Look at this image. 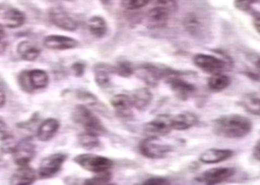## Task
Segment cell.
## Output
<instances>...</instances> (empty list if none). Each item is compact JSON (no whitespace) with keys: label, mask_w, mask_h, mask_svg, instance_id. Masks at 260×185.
<instances>
[{"label":"cell","mask_w":260,"mask_h":185,"mask_svg":"<svg viewBox=\"0 0 260 185\" xmlns=\"http://www.w3.org/2000/svg\"><path fill=\"white\" fill-rule=\"evenodd\" d=\"M66 160V155L64 154H53L49 157L43 159L40 164L38 174L41 178H50L56 175L62 168Z\"/></svg>","instance_id":"cell-5"},{"label":"cell","mask_w":260,"mask_h":185,"mask_svg":"<svg viewBox=\"0 0 260 185\" xmlns=\"http://www.w3.org/2000/svg\"><path fill=\"white\" fill-rule=\"evenodd\" d=\"M235 173V169L232 168H210L201 173L196 180L204 184H219L228 180Z\"/></svg>","instance_id":"cell-9"},{"label":"cell","mask_w":260,"mask_h":185,"mask_svg":"<svg viewBox=\"0 0 260 185\" xmlns=\"http://www.w3.org/2000/svg\"><path fill=\"white\" fill-rule=\"evenodd\" d=\"M253 157L255 160L260 162V142L256 144V146L253 149Z\"/></svg>","instance_id":"cell-40"},{"label":"cell","mask_w":260,"mask_h":185,"mask_svg":"<svg viewBox=\"0 0 260 185\" xmlns=\"http://www.w3.org/2000/svg\"><path fill=\"white\" fill-rule=\"evenodd\" d=\"M195 65L208 74L222 73L227 68L228 62L214 55L199 53L193 57Z\"/></svg>","instance_id":"cell-6"},{"label":"cell","mask_w":260,"mask_h":185,"mask_svg":"<svg viewBox=\"0 0 260 185\" xmlns=\"http://www.w3.org/2000/svg\"><path fill=\"white\" fill-rule=\"evenodd\" d=\"M49 19L53 25L63 31L74 32L78 29V22L60 8L51 9L49 12Z\"/></svg>","instance_id":"cell-10"},{"label":"cell","mask_w":260,"mask_h":185,"mask_svg":"<svg viewBox=\"0 0 260 185\" xmlns=\"http://www.w3.org/2000/svg\"><path fill=\"white\" fill-rule=\"evenodd\" d=\"M60 123L55 118H48L42 122L37 131V137L42 142H48L51 140L59 129Z\"/></svg>","instance_id":"cell-18"},{"label":"cell","mask_w":260,"mask_h":185,"mask_svg":"<svg viewBox=\"0 0 260 185\" xmlns=\"http://www.w3.org/2000/svg\"><path fill=\"white\" fill-rule=\"evenodd\" d=\"M114 67L98 64L95 66V80L99 87L107 89L111 86V74L114 73Z\"/></svg>","instance_id":"cell-24"},{"label":"cell","mask_w":260,"mask_h":185,"mask_svg":"<svg viewBox=\"0 0 260 185\" xmlns=\"http://www.w3.org/2000/svg\"><path fill=\"white\" fill-rule=\"evenodd\" d=\"M150 2L155 4V6L162 7L165 9L169 10L171 13L176 11L178 8L177 0H150Z\"/></svg>","instance_id":"cell-31"},{"label":"cell","mask_w":260,"mask_h":185,"mask_svg":"<svg viewBox=\"0 0 260 185\" xmlns=\"http://www.w3.org/2000/svg\"><path fill=\"white\" fill-rule=\"evenodd\" d=\"M26 22L25 14L16 8L8 9L3 15V25L10 29H16Z\"/></svg>","instance_id":"cell-21"},{"label":"cell","mask_w":260,"mask_h":185,"mask_svg":"<svg viewBox=\"0 0 260 185\" xmlns=\"http://www.w3.org/2000/svg\"><path fill=\"white\" fill-rule=\"evenodd\" d=\"M136 74L138 78L143 80L147 85L151 87L156 86L162 77L169 75L168 70L152 64L141 65L136 70Z\"/></svg>","instance_id":"cell-11"},{"label":"cell","mask_w":260,"mask_h":185,"mask_svg":"<svg viewBox=\"0 0 260 185\" xmlns=\"http://www.w3.org/2000/svg\"><path fill=\"white\" fill-rule=\"evenodd\" d=\"M79 143L86 150H94L100 146L99 136L86 131L85 133L79 136Z\"/></svg>","instance_id":"cell-28"},{"label":"cell","mask_w":260,"mask_h":185,"mask_svg":"<svg viewBox=\"0 0 260 185\" xmlns=\"http://www.w3.org/2000/svg\"><path fill=\"white\" fill-rule=\"evenodd\" d=\"M129 97L133 107L138 110H145L152 101V93L146 88L134 90Z\"/></svg>","instance_id":"cell-20"},{"label":"cell","mask_w":260,"mask_h":185,"mask_svg":"<svg viewBox=\"0 0 260 185\" xmlns=\"http://www.w3.org/2000/svg\"><path fill=\"white\" fill-rule=\"evenodd\" d=\"M4 35H5L4 29H3V27L0 25V51H3V49H4V47H5V45H4V43H3Z\"/></svg>","instance_id":"cell-41"},{"label":"cell","mask_w":260,"mask_h":185,"mask_svg":"<svg viewBox=\"0 0 260 185\" xmlns=\"http://www.w3.org/2000/svg\"><path fill=\"white\" fill-rule=\"evenodd\" d=\"M213 125L216 134L230 139L244 138L252 130L251 121L239 115L220 117L214 121Z\"/></svg>","instance_id":"cell-1"},{"label":"cell","mask_w":260,"mask_h":185,"mask_svg":"<svg viewBox=\"0 0 260 185\" xmlns=\"http://www.w3.org/2000/svg\"><path fill=\"white\" fill-rule=\"evenodd\" d=\"M90 33L98 39L104 38L108 33V25L106 20L101 16H92L88 21Z\"/></svg>","instance_id":"cell-25"},{"label":"cell","mask_w":260,"mask_h":185,"mask_svg":"<svg viewBox=\"0 0 260 185\" xmlns=\"http://www.w3.org/2000/svg\"><path fill=\"white\" fill-rule=\"evenodd\" d=\"M5 102H6V95H5L3 87L0 84V108L4 106Z\"/></svg>","instance_id":"cell-39"},{"label":"cell","mask_w":260,"mask_h":185,"mask_svg":"<svg viewBox=\"0 0 260 185\" xmlns=\"http://www.w3.org/2000/svg\"><path fill=\"white\" fill-rule=\"evenodd\" d=\"M111 103L118 118L127 120L133 117V114H132L133 104L130 100L129 96H126L123 94L115 95L112 99Z\"/></svg>","instance_id":"cell-14"},{"label":"cell","mask_w":260,"mask_h":185,"mask_svg":"<svg viewBox=\"0 0 260 185\" xmlns=\"http://www.w3.org/2000/svg\"><path fill=\"white\" fill-rule=\"evenodd\" d=\"M29 82L32 90H41L48 87L49 74L42 69H32L29 71Z\"/></svg>","instance_id":"cell-23"},{"label":"cell","mask_w":260,"mask_h":185,"mask_svg":"<svg viewBox=\"0 0 260 185\" xmlns=\"http://www.w3.org/2000/svg\"><path fill=\"white\" fill-rule=\"evenodd\" d=\"M19 83L21 85V87L26 90V91H30L31 86H30V82H29V71H24L20 74L19 76Z\"/></svg>","instance_id":"cell-35"},{"label":"cell","mask_w":260,"mask_h":185,"mask_svg":"<svg viewBox=\"0 0 260 185\" xmlns=\"http://www.w3.org/2000/svg\"><path fill=\"white\" fill-rule=\"evenodd\" d=\"M168 84L175 95L180 100H187L194 94V86L180 79L176 74L169 76Z\"/></svg>","instance_id":"cell-13"},{"label":"cell","mask_w":260,"mask_h":185,"mask_svg":"<svg viewBox=\"0 0 260 185\" xmlns=\"http://www.w3.org/2000/svg\"><path fill=\"white\" fill-rule=\"evenodd\" d=\"M233 156H234V152L232 150L212 148L203 152L199 157V161L205 165H214V164L225 162L229 159H231Z\"/></svg>","instance_id":"cell-16"},{"label":"cell","mask_w":260,"mask_h":185,"mask_svg":"<svg viewBox=\"0 0 260 185\" xmlns=\"http://www.w3.org/2000/svg\"><path fill=\"white\" fill-rule=\"evenodd\" d=\"M253 25L255 30L260 34V13L253 14Z\"/></svg>","instance_id":"cell-38"},{"label":"cell","mask_w":260,"mask_h":185,"mask_svg":"<svg viewBox=\"0 0 260 185\" xmlns=\"http://www.w3.org/2000/svg\"><path fill=\"white\" fill-rule=\"evenodd\" d=\"M150 0H121V7L126 10H137L145 7Z\"/></svg>","instance_id":"cell-30"},{"label":"cell","mask_w":260,"mask_h":185,"mask_svg":"<svg viewBox=\"0 0 260 185\" xmlns=\"http://www.w3.org/2000/svg\"><path fill=\"white\" fill-rule=\"evenodd\" d=\"M17 52L22 59L26 61H34L40 56L41 50L31 42L23 41L18 45Z\"/></svg>","instance_id":"cell-22"},{"label":"cell","mask_w":260,"mask_h":185,"mask_svg":"<svg viewBox=\"0 0 260 185\" xmlns=\"http://www.w3.org/2000/svg\"><path fill=\"white\" fill-rule=\"evenodd\" d=\"M257 0H235V7L241 11H248Z\"/></svg>","instance_id":"cell-34"},{"label":"cell","mask_w":260,"mask_h":185,"mask_svg":"<svg viewBox=\"0 0 260 185\" xmlns=\"http://www.w3.org/2000/svg\"><path fill=\"white\" fill-rule=\"evenodd\" d=\"M114 73L122 76V77H129L133 74V68L127 62H120L115 67H114Z\"/></svg>","instance_id":"cell-32"},{"label":"cell","mask_w":260,"mask_h":185,"mask_svg":"<svg viewBox=\"0 0 260 185\" xmlns=\"http://www.w3.org/2000/svg\"><path fill=\"white\" fill-rule=\"evenodd\" d=\"M103 4H105V5H107V4H110L111 2H112V0H100Z\"/></svg>","instance_id":"cell-42"},{"label":"cell","mask_w":260,"mask_h":185,"mask_svg":"<svg viewBox=\"0 0 260 185\" xmlns=\"http://www.w3.org/2000/svg\"><path fill=\"white\" fill-rule=\"evenodd\" d=\"M244 109L251 115L260 116V98L254 95H245L242 100Z\"/></svg>","instance_id":"cell-27"},{"label":"cell","mask_w":260,"mask_h":185,"mask_svg":"<svg viewBox=\"0 0 260 185\" xmlns=\"http://www.w3.org/2000/svg\"><path fill=\"white\" fill-rule=\"evenodd\" d=\"M139 150L146 158L159 160L166 158L170 153H172L174 147L165 142L160 136H149L140 143Z\"/></svg>","instance_id":"cell-3"},{"label":"cell","mask_w":260,"mask_h":185,"mask_svg":"<svg viewBox=\"0 0 260 185\" xmlns=\"http://www.w3.org/2000/svg\"><path fill=\"white\" fill-rule=\"evenodd\" d=\"M72 118L74 122L81 125L87 132L94 133L98 136L105 134L107 132L101 120L83 104H79L74 108Z\"/></svg>","instance_id":"cell-2"},{"label":"cell","mask_w":260,"mask_h":185,"mask_svg":"<svg viewBox=\"0 0 260 185\" xmlns=\"http://www.w3.org/2000/svg\"><path fill=\"white\" fill-rule=\"evenodd\" d=\"M145 185H164L169 184V180L162 177H152L147 179L144 182Z\"/></svg>","instance_id":"cell-36"},{"label":"cell","mask_w":260,"mask_h":185,"mask_svg":"<svg viewBox=\"0 0 260 185\" xmlns=\"http://www.w3.org/2000/svg\"><path fill=\"white\" fill-rule=\"evenodd\" d=\"M74 162L82 168L94 173L109 171L114 166V163L111 159L94 154L79 155L75 157Z\"/></svg>","instance_id":"cell-4"},{"label":"cell","mask_w":260,"mask_h":185,"mask_svg":"<svg viewBox=\"0 0 260 185\" xmlns=\"http://www.w3.org/2000/svg\"><path fill=\"white\" fill-rule=\"evenodd\" d=\"M38 173L34 168L27 166H20L10 178V184L31 185L37 180Z\"/></svg>","instance_id":"cell-17"},{"label":"cell","mask_w":260,"mask_h":185,"mask_svg":"<svg viewBox=\"0 0 260 185\" xmlns=\"http://www.w3.org/2000/svg\"><path fill=\"white\" fill-rule=\"evenodd\" d=\"M256 68H257V70L259 71L260 73V58L257 60V62H256Z\"/></svg>","instance_id":"cell-43"},{"label":"cell","mask_w":260,"mask_h":185,"mask_svg":"<svg viewBox=\"0 0 260 185\" xmlns=\"http://www.w3.org/2000/svg\"><path fill=\"white\" fill-rule=\"evenodd\" d=\"M112 179V173L109 171H104V172H99L96 173V175L90 179H87L85 181V184L87 185H98V184H107L110 182Z\"/></svg>","instance_id":"cell-29"},{"label":"cell","mask_w":260,"mask_h":185,"mask_svg":"<svg viewBox=\"0 0 260 185\" xmlns=\"http://www.w3.org/2000/svg\"><path fill=\"white\" fill-rule=\"evenodd\" d=\"M230 85L231 78L223 73L212 74L208 79V87L213 92H222L227 89Z\"/></svg>","instance_id":"cell-26"},{"label":"cell","mask_w":260,"mask_h":185,"mask_svg":"<svg viewBox=\"0 0 260 185\" xmlns=\"http://www.w3.org/2000/svg\"><path fill=\"white\" fill-rule=\"evenodd\" d=\"M199 118L189 112H184L173 117V130L177 131H184L195 126L198 122Z\"/></svg>","instance_id":"cell-19"},{"label":"cell","mask_w":260,"mask_h":185,"mask_svg":"<svg viewBox=\"0 0 260 185\" xmlns=\"http://www.w3.org/2000/svg\"><path fill=\"white\" fill-rule=\"evenodd\" d=\"M171 12L162 7L155 6L147 13V26L151 29L162 28L168 24Z\"/></svg>","instance_id":"cell-15"},{"label":"cell","mask_w":260,"mask_h":185,"mask_svg":"<svg viewBox=\"0 0 260 185\" xmlns=\"http://www.w3.org/2000/svg\"><path fill=\"white\" fill-rule=\"evenodd\" d=\"M12 136L8 125L0 118V141L2 142H6V143H10V141L12 140Z\"/></svg>","instance_id":"cell-33"},{"label":"cell","mask_w":260,"mask_h":185,"mask_svg":"<svg viewBox=\"0 0 260 185\" xmlns=\"http://www.w3.org/2000/svg\"><path fill=\"white\" fill-rule=\"evenodd\" d=\"M44 45L49 50L54 51H67L77 48L78 42L70 36L50 34L45 38Z\"/></svg>","instance_id":"cell-12"},{"label":"cell","mask_w":260,"mask_h":185,"mask_svg":"<svg viewBox=\"0 0 260 185\" xmlns=\"http://www.w3.org/2000/svg\"><path fill=\"white\" fill-rule=\"evenodd\" d=\"M144 130L150 136H164L173 130V117L170 115H161L148 122Z\"/></svg>","instance_id":"cell-8"},{"label":"cell","mask_w":260,"mask_h":185,"mask_svg":"<svg viewBox=\"0 0 260 185\" xmlns=\"http://www.w3.org/2000/svg\"><path fill=\"white\" fill-rule=\"evenodd\" d=\"M35 152L36 148L32 138H25L20 141L12 152L16 165L19 167L29 165L35 157Z\"/></svg>","instance_id":"cell-7"},{"label":"cell","mask_w":260,"mask_h":185,"mask_svg":"<svg viewBox=\"0 0 260 185\" xmlns=\"http://www.w3.org/2000/svg\"><path fill=\"white\" fill-rule=\"evenodd\" d=\"M72 70L74 72V74L76 76H82L84 74V71H85V65L81 64V63H74L72 65Z\"/></svg>","instance_id":"cell-37"}]
</instances>
